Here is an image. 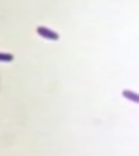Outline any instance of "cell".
I'll list each match as a JSON object with an SVG mask.
<instances>
[{
	"mask_svg": "<svg viewBox=\"0 0 139 156\" xmlns=\"http://www.w3.org/2000/svg\"><path fill=\"white\" fill-rule=\"evenodd\" d=\"M122 98H126V99H129V101L139 104V94L134 92V91H131V89H124V91H122Z\"/></svg>",
	"mask_w": 139,
	"mask_h": 156,
	"instance_id": "obj_2",
	"label": "cell"
},
{
	"mask_svg": "<svg viewBox=\"0 0 139 156\" xmlns=\"http://www.w3.org/2000/svg\"><path fill=\"white\" fill-rule=\"evenodd\" d=\"M14 61V54L10 52H0V62H12Z\"/></svg>",
	"mask_w": 139,
	"mask_h": 156,
	"instance_id": "obj_3",
	"label": "cell"
},
{
	"mask_svg": "<svg viewBox=\"0 0 139 156\" xmlns=\"http://www.w3.org/2000/svg\"><path fill=\"white\" fill-rule=\"evenodd\" d=\"M37 34L40 35L42 39H45V41H59V37L61 35L57 34V32H54L52 29H49V27H44V25H39L37 27Z\"/></svg>",
	"mask_w": 139,
	"mask_h": 156,
	"instance_id": "obj_1",
	"label": "cell"
}]
</instances>
